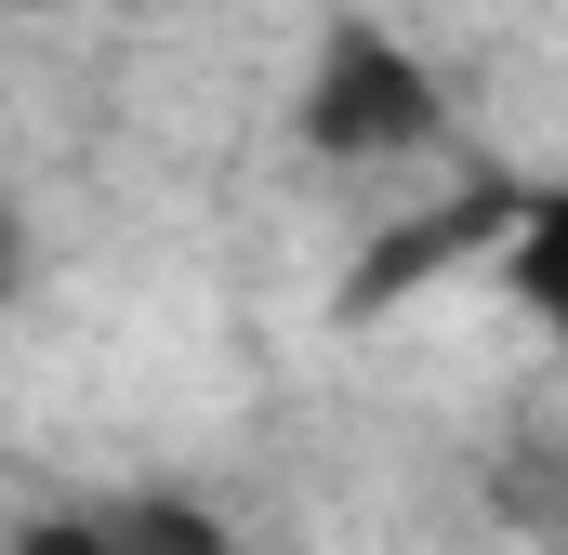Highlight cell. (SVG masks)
Listing matches in <instances>:
<instances>
[{
	"mask_svg": "<svg viewBox=\"0 0 568 555\" xmlns=\"http://www.w3.org/2000/svg\"><path fill=\"white\" fill-rule=\"evenodd\" d=\"M449 133V80L424 40H397L384 13H331L304 80H291V145L317 172H397Z\"/></svg>",
	"mask_w": 568,
	"mask_h": 555,
	"instance_id": "6da1fadb",
	"label": "cell"
},
{
	"mask_svg": "<svg viewBox=\"0 0 568 555\" xmlns=\"http://www.w3.org/2000/svg\"><path fill=\"white\" fill-rule=\"evenodd\" d=\"M13 555H252L199 490H106V503H67V516H27Z\"/></svg>",
	"mask_w": 568,
	"mask_h": 555,
	"instance_id": "7a4b0ae2",
	"label": "cell"
},
{
	"mask_svg": "<svg viewBox=\"0 0 568 555\" xmlns=\"http://www.w3.org/2000/svg\"><path fill=\"white\" fill-rule=\"evenodd\" d=\"M489 278L516 291V317L568 357V172L556 185H503V225H489Z\"/></svg>",
	"mask_w": 568,
	"mask_h": 555,
	"instance_id": "3957f363",
	"label": "cell"
},
{
	"mask_svg": "<svg viewBox=\"0 0 568 555\" xmlns=\"http://www.w3.org/2000/svg\"><path fill=\"white\" fill-rule=\"evenodd\" d=\"M13 291H27V212L0 199V304H13Z\"/></svg>",
	"mask_w": 568,
	"mask_h": 555,
	"instance_id": "277c9868",
	"label": "cell"
},
{
	"mask_svg": "<svg viewBox=\"0 0 568 555\" xmlns=\"http://www.w3.org/2000/svg\"><path fill=\"white\" fill-rule=\"evenodd\" d=\"M13 13H120V0H13Z\"/></svg>",
	"mask_w": 568,
	"mask_h": 555,
	"instance_id": "5b68a950",
	"label": "cell"
}]
</instances>
